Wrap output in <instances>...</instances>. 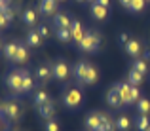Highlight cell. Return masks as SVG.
Returning <instances> with one entry per match:
<instances>
[{"mask_svg":"<svg viewBox=\"0 0 150 131\" xmlns=\"http://www.w3.org/2000/svg\"><path fill=\"white\" fill-rule=\"evenodd\" d=\"M131 69H135V70H139L141 74H144L146 76V70H148V65H146V59H135L133 61V65H131Z\"/></svg>","mask_w":150,"mask_h":131,"instance_id":"obj_28","label":"cell"},{"mask_svg":"<svg viewBox=\"0 0 150 131\" xmlns=\"http://www.w3.org/2000/svg\"><path fill=\"white\" fill-rule=\"evenodd\" d=\"M144 2H146V0H131V6H129V11H133V13L141 11V10L144 8Z\"/></svg>","mask_w":150,"mask_h":131,"instance_id":"obj_31","label":"cell"},{"mask_svg":"<svg viewBox=\"0 0 150 131\" xmlns=\"http://www.w3.org/2000/svg\"><path fill=\"white\" fill-rule=\"evenodd\" d=\"M143 80H144V74H141L139 70H135V69H129V72H127V82L131 86H137L139 87L141 84H143Z\"/></svg>","mask_w":150,"mask_h":131,"instance_id":"obj_21","label":"cell"},{"mask_svg":"<svg viewBox=\"0 0 150 131\" xmlns=\"http://www.w3.org/2000/svg\"><path fill=\"white\" fill-rule=\"evenodd\" d=\"M122 8H125V10H129V6H131V0H120Z\"/></svg>","mask_w":150,"mask_h":131,"instance_id":"obj_35","label":"cell"},{"mask_svg":"<svg viewBox=\"0 0 150 131\" xmlns=\"http://www.w3.org/2000/svg\"><path fill=\"white\" fill-rule=\"evenodd\" d=\"M135 125H137V129L146 131L150 127V118H148V114H139V116H137V120H135Z\"/></svg>","mask_w":150,"mask_h":131,"instance_id":"obj_25","label":"cell"},{"mask_svg":"<svg viewBox=\"0 0 150 131\" xmlns=\"http://www.w3.org/2000/svg\"><path fill=\"white\" fill-rule=\"evenodd\" d=\"M38 116L42 118V120H53V116H55V101H50L46 103V105H42V106H38Z\"/></svg>","mask_w":150,"mask_h":131,"instance_id":"obj_10","label":"cell"},{"mask_svg":"<svg viewBox=\"0 0 150 131\" xmlns=\"http://www.w3.org/2000/svg\"><path fill=\"white\" fill-rule=\"evenodd\" d=\"M57 2H63V0H57Z\"/></svg>","mask_w":150,"mask_h":131,"instance_id":"obj_40","label":"cell"},{"mask_svg":"<svg viewBox=\"0 0 150 131\" xmlns=\"http://www.w3.org/2000/svg\"><path fill=\"white\" fill-rule=\"evenodd\" d=\"M146 2H150V0H146Z\"/></svg>","mask_w":150,"mask_h":131,"instance_id":"obj_42","label":"cell"},{"mask_svg":"<svg viewBox=\"0 0 150 131\" xmlns=\"http://www.w3.org/2000/svg\"><path fill=\"white\" fill-rule=\"evenodd\" d=\"M36 30L40 33V36L44 38V40H46V38H50V34H51V29H50L48 25H38V27H36Z\"/></svg>","mask_w":150,"mask_h":131,"instance_id":"obj_32","label":"cell"},{"mask_svg":"<svg viewBox=\"0 0 150 131\" xmlns=\"http://www.w3.org/2000/svg\"><path fill=\"white\" fill-rule=\"evenodd\" d=\"M19 46H21V44H17V42H6V44H4V47H2L4 57H6L8 61L13 63L15 55H17V51H19Z\"/></svg>","mask_w":150,"mask_h":131,"instance_id":"obj_16","label":"cell"},{"mask_svg":"<svg viewBox=\"0 0 150 131\" xmlns=\"http://www.w3.org/2000/svg\"><path fill=\"white\" fill-rule=\"evenodd\" d=\"M2 116L11 122L21 118V106H19V103L15 99H8V101L2 103Z\"/></svg>","mask_w":150,"mask_h":131,"instance_id":"obj_4","label":"cell"},{"mask_svg":"<svg viewBox=\"0 0 150 131\" xmlns=\"http://www.w3.org/2000/svg\"><path fill=\"white\" fill-rule=\"evenodd\" d=\"M137 110H139V114H148L150 112V101L144 97L139 99V103H137Z\"/></svg>","mask_w":150,"mask_h":131,"instance_id":"obj_30","label":"cell"},{"mask_svg":"<svg viewBox=\"0 0 150 131\" xmlns=\"http://www.w3.org/2000/svg\"><path fill=\"white\" fill-rule=\"evenodd\" d=\"M0 25H2V29H6V27L11 25V21H13V11H11L10 6H2V17H0Z\"/></svg>","mask_w":150,"mask_h":131,"instance_id":"obj_20","label":"cell"},{"mask_svg":"<svg viewBox=\"0 0 150 131\" xmlns=\"http://www.w3.org/2000/svg\"><path fill=\"white\" fill-rule=\"evenodd\" d=\"M101 44H103L101 34L97 33L95 29H88L86 34H84V38H82L76 46H78V50L84 51V53H95V51L101 47Z\"/></svg>","mask_w":150,"mask_h":131,"instance_id":"obj_2","label":"cell"},{"mask_svg":"<svg viewBox=\"0 0 150 131\" xmlns=\"http://www.w3.org/2000/svg\"><path fill=\"white\" fill-rule=\"evenodd\" d=\"M95 2H99V4H101V6H106V8H108V4H110V0H95Z\"/></svg>","mask_w":150,"mask_h":131,"instance_id":"obj_36","label":"cell"},{"mask_svg":"<svg viewBox=\"0 0 150 131\" xmlns=\"http://www.w3.org/2000/svg\"><path fill=\"white\" fill-rule=\"evenodd\" d=\"M55 38L59 42H70L72 40V33H70V29H55Z\"/></svg>","mask_w":150,"mask_h":131,"instance_id":"obj_26","label":"cell"},{"mask_svg":"<svg viewBox=\"0 0 150 131\" xmlns=\"http://www.w3.org/2000/svg\"><path fill=\"white\" fill-rule=\"evenodd\" d=\"M70 33H72V42H80L82 38H84V34H86V30H84V27H82V23L80 21H74L72 23V27H70Z\"/></svg>","mask_w":150,"mask_h":131,"instance_id":"obj_19","label":"cell"},{"mask_svg":"<svg viewBox=\"0 0 150 131\" xmlns=\"http://www.w3.org/2000/svg\"><path fill=\"white\" fill-rule=\"evenodd\" d=\"M101 131H114V129H101Z\"/></svg>","mask_w":150,"mask_h":131,"instance_id":"obj_37","label":"cell"},{"mask_svg":"<svg viewBox=\"0 0 150 131\" xmlns=\"http://www.w3.org/2000/svg\"><path fill=\"white\" fill-rule=\"evenodd\" d=\"M70 72H72V69L69 67V63H67L65 59H57V61L53 63V78L55 80H59V82L67 80Z\"/></svg>","mask_w":150,"mask_h":131,"instance_id":"obj_6","label":"cell"},{"mask_svg":"<svg viewBox=\"0 0 150 131\" xmlns=\"http://www.w3.org/2000/svg\"><path fill=\"white\" fill-rule=\"evenodd\" d=\"M72 23L74 21L69 17V13H55L53 15V29H70Z\"/></svg>","mask_w":150,"mask_h":131,"instance_id":"obj_11","label":"cell"},{"mask_svg":"<svg viewBox=\"0 0 150 131\" xmlns=\"http://www.w3.org/2000/svg\"><path fill=\"white\" fill-rule=\"evenodd\" d=\"M118 89H120L122 93V99H124L125 105H131V84L129 82H120V84H116Z\"/></svg>","mask_w":150,"mask_h":131,"instance_id":"obj_18","label":"cell"},{"mask_svg":"<svg viewBox=\"0 0 150 131\" xmlns=\"http://www.w3.org/2000/svg\"><path fill=\"white\" fill-rule=\"evenodd\" d=\"M114 124H116V129H118V131H127L129 127H131V122H129V118L124 116V114H122V116H118Z\"/></svg>","mask_w":150,"mask_h":131,"instance_id":"obj_27","label":"cell"},{"mask_svg":"<svg viewBox=\"0 0 150 131\" xmlns=\"http://www.w3.org/2000/svg\"><path fill=\"white\" fill-rule=\"evenodd\" d=\"M76 2H84V0H76Z\"/></svg>","mask_w":150,"mask_h":131,"instance_id":"obj_39","label":"cell"},{"mask_svg":"<svg viewBox=\"0 0 150 131\" xmlns=\"http://www.w3.org/2000/svg\"><path fill=\"white\" fill-rule=\"evenodd\" d=\"M124 50H125L127 55H131V57H135V59H139V55L143 53V46H141V42L135 40V38H129V42L124 46Z\"/></svg>","mask_w":150,"mask_h":131,"instance_id":"obj_12","label":"cell"},{"mask_svg":"<svg viewBox=\"0 0 150 131\" xmlns=\"http://www.w3.org/2000/svg\"><path fill=\"white\" fill-rule=\"evenodd\" d=\"M86 2H91V4H93V2H95V0H86Z\"/></svg>","mask_w":150,"mask_h":131,"instance_id":"obj_38","label":"cell"},{"mask_svg":"<svg viewBox=\"0 0 150 131\" xmlns=\"http://www.w3.org/2000/svg\"><path fill=\"white\" fill-rule=\"evenodd\" d=\"M34 76H36V80L40 84H48L51 78H53V65H46V63L38 65L36 70H34Z\"/></svg>","mask_w":150,"mask_h":131,"instance_id":"obj_7","label":"cell"},{"mask_svg":"<svg viewBox=\"0 0 150 131\" xmlns=\"http://www.w3.org/2000/svg\"><path fill=\"white\" fill-rule=\"evenodd\" d=\"M127 42H129V34L127 33H122L120 34V44H122V46H125Z\"/></svg>","mask_w":150,"mask_h":131,"instance_id":"obj_34","label":"cell"},{"mask_svg":"<svg viewBox=\"0 0 150 131\" xmlns=\"http://www.w3.org/2000/svg\"><path fill=\"white\" fill-rule=\"evenodd\" d=\"M29 61V50H27V46H19V51H17V55H15V59H13V63H17V65H23V63H27Z\"/></svg>","mask_w":150,"mask_h":131,"instance_id":"obj_24","label":"cell"},{"mask_svg":"<svg viewBox=\"0 0 150 131\" xmlns=\"http://www.w3.org/2000/svg\"><path fill=\"white\" fill-rule=\"evenodd\" d=\"M101 127L103 129H114L116 127V124L112 122V118H110L106 112H101Z\"/></svg>","mask_w":150,"mask_h":131,"instance_id":"obj_29","label":"cell"},{"mask_svg":"<svg viewBox=\"0 0 150 131\" xmlns=\"http://www.w3.org/2000/svg\"><path fill=\"white\" fill-rule=\"evenodd\" d=\"M72 76L84 86H93V84H97V80H99L97 69L91 65V63H86V61H78L76 65L72 67Z\"/></svg>","mask_w":150,"mask_h":131,"instance_id":"obj_1","label":"cell"},{"mask_svg":"<svg viewBox=\"0 0 150 131\" xmlns=\"http://www.w3.org/2000/svg\"><path fill=\"white\" fill-rule=\"evenodd\" d=\"M146 131H150V127H148V129H146Z\"/></svg>","mask_w":150,"mask_h":131,"instance_id":"obj_41","label":"cell"},{"mask_svg":"<svg viewBox=\"0 0 150 131\" xmlns=\"http://www.w3.org/2000/svg\"><path fill=\"white\" fill-rule=\"evenodd\" d=\"M57 0H40L38 2V13L44 15V17H50V15L57 13Z\"/></svg>","mask_w":150,"mask_h":131,"instance_id":"obj_9","label":"cell"},{"mask_svg":"<svg viewBox=\"0 0 150 131\" xmlns=\"http://www.w3.org/2000/svg\"><path fill=\"white\" fill-rule=\"evenodd\" d=\"M42 42H44V38L40 36V33H38L36 29H30L29 33H27V36H25V44L29 47H40L42 46Z\"/></svg>","mask_w":150,"mask_h":131,"instance_id":"obj_13","label":"cell"},{"mask_svg":"<svg viewBox=\"0 0 150 131\" xmlns=\"http://www.w3.org/2000/svg\"><path fill=\"white\" fill-rule=\"evenodd\" d=\"M86 129L88 131H101V112H91L86 118Z\"/></svg>","mask_w":150,"mask_h":131,"instance_id":"obj_14","label":"cell"},{"mask_svg":"<svg viewBox=\"0 0 150 131\" xmlns=\"http://www.w3.org/2000/svg\"><path fill=\"white\" fill-rule=\"evenodd\" d=\"M6 86L10 87L13 93H23V74L21 69H15L11 70L10 74L6 76Z\"/></svg>","mask_w":150,"mask_h":131,"instance_id":"obj_5","label":"cell"},{"mask_svg":"<svg viewBox=\"0 0 150 131\" xmlns=\"http://www.w3.org/2000/svg\"><path fill=\"white\" fill-rule=\"evenodd\" d=\"M82 103V91L74 86H69L65 91H63V105L67 108H76Z\"/></svg>","mask_w":150,"mask_h":131,"instance_id":"obj_3","label":"cell"},{"mask_svg":"<svg viewBox=\"0 0 150 131\" xmlns=\"http://www.w3.org/2000/svg\"><path fill=\"white\" fill-rule=\"evenodd\" d=\"M106 103H108V105L112 106V108H122V106L125 105L124 99H122L120 89H118V86L108 87V91H106Z\"/></svg>","mask_w":150,"mask_h":131,"instance_id":"obj_8","label":"cell"},{"mask_svg":"<svg viewBox=\"0 0 150 131\" xmlns=\"http://www.w3.org/2000/svg\"><path fill=\"white\" fill-rule=\"evenodd\" d=\"M91 15L95 21H105L106 15H108V8L106 6H101L99 2H93L91 4Z\"/></svg>","mask_w":150,"mask_h":131,"instance_id":"obj_15","label":"cell"},{"mask_svg":"<svg viewBox=\"0 0 150 131\" xmlns=\"http://www.w3.org/2000/svg\"><path fill=\"white\" fill-rule=\"evenodd\" d=\"M21 21L25 23L27 27H34V25H36V21H38L36 11H34L33 8H27V10H23V11H21Z\"/></svg>","mask_w":150,"mask_h":131,"instance_id":"obj_17","label":"cell"},{"mask_svg":"<svg viewBox=\"0 0 150 131\" xmlns=\"http://www.w3.org/2000/svg\"><path fill=\"white\" fill-rule=\"evenodd\" d=\"M48 101H50V93L46 89L34 91V105H36V108H38V106H42V105H46Z\"/></svg>","mask_w":150,"mask_h":131,"instance_id":"obj_23","label":"cell"},{"mask_svg":"<svg viewBox=\"0 0 150 131\" xmlns=\"http://www.w3.org/2000/svg\"><path fill=\"white\" fill-rule=\"evenodd\" d=\"M46 131H59V124L55 120H48L46 122Z\"/></svg>","mask_w":150,"mask_h":131,"instance_id":"obj_33","label":"cell"},{"mask_svg":"<svg viewBox=\"0 0 150 131\" xmlns=\"http://www.w3.org/2000/svg\"><path fill=\"white\" fill-rule=\"evenodd\" d=\"M21 74H23V93H29L34 87V80H33V76L29 74L27 69H21Z\"/></svg>","mask_w":150,"mask_h":131,"instance_id":"obj_22","label":"cell"}]
</instances>
